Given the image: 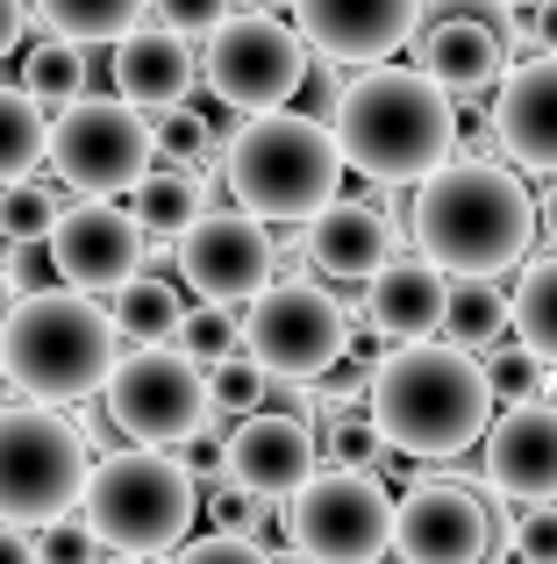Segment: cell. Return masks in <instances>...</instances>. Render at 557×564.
I'll list each match as a JSON object with an SVG mask.
<instances>
[{
    "label": "cell",
    "instance_id": "obj_1",
    "mask_svg": "<svg viewBox=\"0 0 557 564\" xmlns=\"http://www.w3.org/2000/svg\"><path fill=\"white\" fill-rule=\"evenodd\" d=\"M336 143L372 186H422L458 158V100L444 79L407 65H364L336 94Z\"/></svg>",
    "mask_w": 557,
    "mask_h": 564
},
{
    "label": "cell",
    "instance_id": "obj_2",
    "mask_svg": "<svg viewBox=\"0 0 557 564\" xmlns=\"http://www.w3.org/2000/svg\"><path fill=\"white\" fill-rule=\"evenodd\" d=\"M493 400L501 386L465 344L415 336V344H393V358L372 372L364 408L401 457H465L472 443H487Z\"/></svg>",
    "mask_w": 557,
    "mask_h": 564
},
{
    "label": "cell",
    "instance_id": "obj_3",
    "mask_svg": "<svg viewBox=\"0 0 557 564\" xmlns=\"http://www.w3.org/2000/svg\"><path fill=\"white\" fill-rule=\"evenodd\" d=\"M544 207L501 158H450L415 193V250L458 272H515L536 250Z\"/></svg>",
    "mask_w": 557,
    "mask_h": 564
},
{
    "label": "cell",
    "instance_id": "obj_4",
    "mask_svg": "<svg viewBox=\"0 0 557 564\" xmlns=\"http://www.w3.org/2000/svg\"><path fill=\"white\" fill-rule=\"evenodd\" d=\"M0 358L8 379L36 400H86L100 393L122 358V322L100 315L86 301V286H51L14 301V315L0 322Z\"/></svg>",
    "mask_w": 557,
    "mask_h": 564
},
{
    "label": "cell",
    "instance_id": "obj_5",
    "mask_svg": "<svg viewBox=\"0 0 557 564\" xmlns=\"http://www.w3.org/2000/svg\"><path fill=\"white\" fill-rule=\"evenodd\" d=\"M222 172H229V193H237L251 215L315 221L321 207L336 200L350 158H343V143H336V122L265 108V115H251V122H237V143H229Z\"/></svg>",
    "mask_w": 557,
    "mask_h": 564
},
{
    "label": "cell",
    "instance_id": "obj_6",
    "mask_svg": "<svg viewBox=\"0 0 557 564\" xmlns=\"http://www.w3.org/2000/svg\"><path fill=\"white\" fill-rule=\"evenodd\" d=\"M79 514H86L100 551L165 557V551L186 543V529H194V514H200V479L165 443H136V451H114V457L94 465Z\"/></svg>",
    "mask_w": 557,
    "mask_h": 564
},
{
    "label": "cell",
    "instance_id": "obj_7",
    "mask_svg": "<svg viewBox=\"0 0 557 564\" xmlns=\"http://www.w3.org/2000/svg\"><path fill=\"white\" fill-rule=\"evenodd\" d=\"M86 436L51 408H0V522L43 529L86 500Z\"/></svg>",
    "mask_w": 557,
    "mask_h": 564
},
{
    "label": "cell",
    "instance_id": "obj_8",
    "mask_svg": "<svg viewBox=\"0 0 557 564\" xmlns=\"http://www.w3.org/2000/svg\"><path fill=\"white\" fill-rule=\"evenodd\" d=\"M393 508L401 494H386V479L329 465L286 500V536L315 564H379V551H393Z\"/></svg>",
    "mask_w": 557,
    "mask_h": 564
},
{
    "label": "cell",
    "instance_id": "obj_9",
    "mask_svg": "<svg viewBox=\"0 0 557 564\" xmlns=\"http://www.w3.org/2000/svg\"><path fill=\"white\" fill-rule=\"evenodd\" d=\"M157 158V122H143L136 100H65L51 122V165L72 193H94V200H114V193H136V180Z\"/></svg>",
    "mask_w": 557,
    "mask_h": 564
},
{
    "label": "cell",
    "instance_id": "obj_10",
    "mask_svg": "<svg viewBox=\"0 0 557 564\" xmlns=\"http://www.w3.org/2000/svg\"><path fill=\"white\" fill-rule=\"evenodd\" d=\"M243 350L286 386L329 379L350 358V315L315 279H272L251 301V315H243Z\"/></svg>",
    "mask_w": 557,
    "mask_h": 564
},
{
    "label": "cell",
    "instance_id": "obj_11",
    "mask_svg": "<svg viewBox=\"0 0 557 564\" xmlns=\"http://www.w3.org/2000/svg\"><path fill=\"white\" fill-rule=\"evenodd\" d=\"M100 408L129 443H186L215 414V379L186 350L143 344L129 358H114L108 386H100Z\"/></svg>",
    "mask_w": 557,
    "mask_h": 564
},
{
    "label": "cell",
    "instance_id": "obj_12",
    "mask_svg": "<svg viewBox=\"0 0 557 564\" xmlns=\"http://www.w3.org/2000/svg\"><path fill=\"white\" fill-rule=\"evenodd\" d=\"M307 51H315V43H307L301 22L286 29L265 8H243V14H229V22L215 29L200 72H208L215 100H229V108H243V115H265V108H286V100L307 86V72H315Z\"/></svg>",
    "mask_w": 557,
    "mask_h": 564
},
{
    "label": "cell",
    "instance_id": "obj_13",
    "mask_svg": "<svg viewBox=\"0 0 557 564\" xmlns=\"http://www.w3.org/2000/svg\"><path fill=\"white\" fill-rule=\"evenodd\" d=\"M172 243H179L172 258H179L186 286H194L200 301H222V307L258 301L278 272V243H272L265 215H251L243 200L237 207H200Z\"/></svg>",
    "mask_w": 557,
    "mask_h": 564
},
{
    "label": "cell",
    "instance_id": "obj_14",
    "mask_svg": "<svg viewBox=\"0 0 557 564\" xmlns=\"http://www.w3.org/2000/svg\"><path fill=\"white\" fill-rule=\"evenodd\" d=\"M493 551V514L472 486L422 479L393 508V557L401 564H487Z\"/></svg>",
    "mask_w": 557,
    "mask_h": 564
},
{
    "label": "cell",
    "instance_id": "obj_15",
    "mask_svg": "<svg viewBox=\"0 0 557 564\" xmlns=\"http://www.w3.org/2000/svg\"><path fill=\"white\" fill-rule=\"evenodd\" d=\"M143 221L136 215H122L114 200H94V193H79V200L57 215V229H51V272L65 279V286H86V293H108V286H122L129 272L143 264Z\"/></svg>",
    "mask_w": 557,
    "mask_h": 564
},
{
    "label": "cell",
    "instance_id": "obj_16",
    "mask_svg": "<svg viewBox=\"0 0 557 564\" xmlns=\"http://www.w3.org/2000/svg\"><path fill=\"white\" fill-rule=\"evenodd\" d=\"M293 22L329 65H386L401 43H415L422 0H293Z\"/></svg>",
    "mask_w": 557,
    "mask_h": 564
},
{
    "label": "cell",
    "instance_id": "obj_17",
    "mask_svg": "<svg viewBox=\"0 0 557 564\" xmlns=\"http://www.w3.org/2000/svg\"><path fill=\"white\" fill-rule=\"evenodd\" d=\"M315 451L321 443L301 414H243L237 436H229V479L265 500H293L315 479Z\"/></svg>",
    "mask_w": 557,
    "mask_h": 564
},
{
    "label": "cell",
    "instance_id": "obj_18",
    "mask_svg": "<svg viewBox=\"0 0 557 564\" xmlns=\"http://www.w3.org/2000/svg\"><path fill=\"white\" fill-rule=\"evenodd\" d=\"M487 486L507 500H557V408L515 400L487 429Z\"/></svg>",
    "mask_w": 557,
    "mask_h": 564
},
{
    "label": "cell",
    "instance_id": "obj_19",
    "mask_svg": "<svg viewBox=\"0 0 557 564\" xmlns=\"http://www.w3.org/2000/svg\"><path fill=\"white\" fill-rule=\"evenodd\" d=\"M493 137L522 172H557V51L529 57V65H515L501 79Z\"/></svg>",
    "mask_w": 557,
    "mask_h": 564
},
{
    "label": "cell",
    "instance_id": "obj_20",
    "mask_svg": "<svg viewBox=\"0 0 557 564\" xmlns=\"http://www.w3.org/2000/svg\"><path fill=\"white\" fill-rule=\"evenodd\" d=\"M444 307H450V272L436 258H386L372 279H364V315L393 336V344H415V336L444 329Z\"/></svg>",
    "mask_w": 557,
    "mask_h": 564
},
{
    "label": "cell",
    "instance_id": "obj_21",
    "mask_svg": "<svg viewBox=\"0 0 557 564\" xmlns=\"http://www.w3.org/2000/svg\"><path fill=\"white\" fill-rule=\"evenodd\" d=\"M507 29H493L487 14H436L429 29H422V72L429 79H444L450 94H487V86L507 79Z\"/></svg>",
    "mask_w": 557,
    "mask_h": 564
},
{
    "label": "cell",
    "instance_id": "obj_22",
    "mask_svg": "<svg viewBox=\"0 0 557 564\" xmlns=\"http://www.w3.org/2000/svg\"><path fill=\"white\" fill-rule=\"evenodd\" d=\"M301 250L315 258V272H329V279H372L379 264L393 258V221L379 215L372 200H343V193H336V200L307 221Z\"/></svg>",
    "mask_w": 557,
    "mask_h": 564
},
{
    "label": "cell",
    "instance_id": "obj_23",
    "mask_svg": "<svg viewBox=\"0 0 557 564\" xmlns=\"http://www.w3.org/2000/svg\"><path fill=\"white\" fill-rule=\"evenodd\" d=\"M186 86H194V51H186V36H172V29L136 36V29H129V36L114 43V94L122 100H136V108H172V100H186Z\"/></svg>",
    "mask_w": 557,
    "mask_h": 564
},
{
    "label": "cell",
    "instance_id": "obj_24",
    "mask_svg": "<svg viewBox=\"0 0 557 564\" xmlns=\"http://www.w3.org/2000/svg\"><path fill=\"white\" fill-rule=\"evenodd\" d=\"M515 329V293H501V279L487 272H458L450 279V307H444V336L465 350H493Z\"/></svg>",
    "mask_w": 557,
    "mask_h": 564
},
{
    "label": "cell",
    "instance_id": "obj_25",
    "mask_svg": "<svg viewBox=\"0 0 557 564\" xmlns=\"http://www.w3.org/2000/svg\"><path fill=\"white\" fill-rule=\"evenodd\" d=\"M36 165H51V122H43V100L0 86V186L36 180Z\"/></svg>",
    "mask_w": 557,
    "mask_h": 564
},
{
    "label": "cell",
    "instance_id": "obj_26",
    "mask_svg": "<svg viewBox=\"0 0 557 564\" xmlns=\"http://www.w3.org/2000/svg\"><path fill=\"white\" fill-rule=\"evenodd\" d=\"M200 207H208V193H200L194 165H151L136 180V193H129V215H136L151 236H179Z\"/></svg>",
    "mask_w": 557,
    "mask_h": 564
},
{
    "label": "cell",
    "instance_id": "obj_27",
    "mask_svg": "<svg viewBox=\"0 0 557 564\" xmlns=\"http://www.w3.org/2000/svg\"><path fill=\"white\" fill-rule=\"evenodd\" d=\"M114 322H122V336H136V344H165V336H179L186 307H179V286L157 272H129L122 286H114Z\"/></svg>",
    "mask_w": 557,
    "mask_h": 564
},
{
    "label": "cell",
    "instance_id": "obj_28",
    "mask_svg": "<svg viewBox=\"0 0 557 564\" xmlns=\"http://www.w3.org/2000/svg\"><path fill=\"white\" fill-rule=\"evenodd\" d=\"M143 8H151V0H36L43 29H51V36H72V43H122Z\"/></svg>",
    "mask_w": 557,
    "mask_h": 564
},
{
    "label": "cell",
    "instance_id": "obj_29",
    "mask_svg": "<svg viewBox=\"0 0 557 564\" xmlns=\"http://www.w3.org/2000/svg\"><path fill=\"white\" fill-rule=\"evenodd\" d=\"M515 336L544 365H557V250H550V258H536L529 272L515 279Z\"/></svg>",
    "mask_w": 557,
    "mask_h": 564
},
{
    "label": "cell",
    "instance_id": "obj_30",
    "mask_svg": "<svg viewBox=\"0 0 557 564\" xmlns=\"http://www.w3.org/2000/svg\"><path fill=\"white\" fill-rule=\"evenodd\" d=\"M22 86L43 100V108H65V100H79V94H86V43H72V36L36 43V51L22 57Z\"/></svg>",
    "mask_w": 557,
    "mask_h": 564
},
{
    "label": "cell",
    "instance_id": "obj_31",
    "mask_svg": "<svg viewBox=\"0 0 557 564\" xmlns=\"http://www.w3.org/2000/svg\"><path fill=\"white\" fill-rule=\"evenodd\" d=\"M57 215H65L57 186H43V180H14V186H0V243H51Z\"/></svg>",
    "mask_w": 557,
    "mask_h": 564
},
{
    "label": "cell",
    "instance_id": "obj_32",
    "mask_svg": "<svg viewBox=\"0 0 557 564\" xmlns=\"http://www.w3.org/2000/svg\"><path fill=\"white\" fill-rule=\"evenodd\" d=\"M179 350L194 365H208V372H215V365H229L243 350V315H237V307H222V301H200L194 315L179 322Z\"/></svg>",
    "mask_w": 557,
    "mask_h": 564
},
{
    "label": "cell",
    "instance_id": "obj_33",
    "mask_svg": "<svg viewBox=\"0 0 557 564\" xmlns=\"http://www.w3.org/2000/svg\"><path fill=\"white\" fill-rule=\"evenodd\" d=\"M157 158H172V165H200V158H229V143H222V129H208L200 108L172 100V108H157Z\"/></svg>",
    "mask_w": 557,
    "mask_h": 564
},
{
    "label": "cell",
    "instance_id": "obj_34",
    "mask_svg": "<svg viewBox=\"0 0 557 564\" xmlns=\"http://www.w3.org/2000/svg\"><path fill=\"white\" fill-rule=\"evenodd\" d=\"M386 451H393V443H386V429H379L372 422V408H364V414H336V422H329V465H358V471H372V465H386Z\"/></svg>",
    "mask_w": 557,
    "mask_h": 564
},
{
    "label": "cell",
    "instance_id": "obj_35",
    "mask_svg": "<svg viewBox=\"0 0 557 564\" xmlns=\"http://www.w3.org/2000/svg\"><path fill=\"white\" fill-rule=\"evenodd\" d=\"M265 393H272V372L251 358V350H237L229 365H215V414H258Z\"/></svg>",
    "mask_w": 557,
    "mask_h": 564
},
{
    "label": "cell",
    "instance_id": "obj_36",
    "mask_svg": "<svg viewBox=\"0 0 557 564\" xmlns=\"http://www.w3.org/2000/svg\"><path fill=\"white\" fill-rule=\"evenodd\" d=\"M515 557H529V564H557V500H522V514H515Z\"/></svg>",
    "mask_w": 557,
    "mask_h": 564
},
{
    "label": "cell",
    "instance_id": "obj_37",
    "mask_svg": "<svg viewBox=\"0 0 557 564\" xmlns=\"http://www.w3.org/2000/svg\"><path fill=\"white\" fill-rule=\"evenodd\" d=\"M151 8H157V22H165L172 36L194 43V36H215V29L229 22V8H237V0H151Z\"/></svg>",
    "mask_w": 557,
    "mask_h": 564
},
{
    "label": "cell",
    "instance_id": "obj_38",
    "mask_svg": "<svg viewBox=\"0 0 557 564\" xmlns=\"http://www.w3.org/2000/svg\"><path fill=\"white\" fill-rule=\"evenodd\" d=\"M487 372H493V386H501L507 400H536V393H544V358H536L522 336H515V350H493Z\"/></svg>",
    "mask_w": 557,
    "mask_h": 564
},
{
    "label": "cell",
    "instance_id": "obj_39",
    "mask_svg": "<svg viewBox=\"0 0 557 564\" xmlns=\"http://www.w3.org/2000/svg\"><path fill=\"white\" fill-rule=\"evenodd\" d=\"M179 564H272V551L258 536H243V529H215V536L186 543Z\"/></svg>",
    "mask_w": 557,
    "mask_h": 564
},
{
    "label": "cell",
    "instance_id": "obj_40",
    "mask_svg": "<svg viewBox=\"0 0 557 564\" xmlns=\"http://www.w3.org/2000/svg\"><path fill=\"white\" fill-rule=\"evenodd\" d=\"M208 508H215V522H222V529H243V536L265 529V494H251V486H237V479H229L222 494H208Z\"/></svg>",
    "mask_w": 557,
    "mask_h": 564
},
{
    "label": "cell",
    "instance_id": "obj_41",
    "mask_svg": "<svg viewBox=\"0 0 557 564\" xmlns=\"http://www.w3.org/2000/svg\"><path fill=\"white\" fill-rule=\"evenodd\" d=\"M36 557L43 564H86V557H94V529H72V522H43L36 529Z\"/></svg>",
    "mask_w": 557,
    "mask_h": 564
},
{
    "label": "cell",
    "instance_id": "obj_42",
    "mask_svg": "<svg viewBox=\"0 0 557 564\" xmlns=\"http://www.w3.org/2000/svg\"><path fill=\"white\" fill-rule=\"evenodd\" d=\"M179 457H186V471H194L200 486L229 479V436H208V429H194V436L179 443Z\"/></svg>",
    "mask_w": 557,
    "mask_h": 564
},
{
    "label": "cell",
    "instance_id": "obj_43",
    "mask_svg": "<svg viewBox=\"0 0 557 564\" xmlns=\"http://www.w3.org/2000/svg\"><path fill=\"white\" fill-rule=\"evenodd\" d=\"M386 358H393V336L379 329L372 315H364V329H350V365H364V372H379Z\"/></svg>",
    "mask_w": 557,
    "mask_h": 564
},
{
    "label": "cell",
    "instance_id": "obj_44",
    "mask_svg": "<svg viewBox=\"0 0 557 564\" xmlns=\"http://www.w3.org/2000/svg\"><path fill=\"white\" fill-rule=\"evenodd\" d=\"M0 564H43V557H36V543H29L14 522H0Z\"/></svg>",
    "mask_w": 557,
    "mask_h": 564
},
{
    "label": "cell",
    "instance_id": "obj_45",
    "mask_svg": "<svg viewBox=\"0 0 557 564\" xmlns=\"http://www.w3.org/2000/svg\"><path fill=\"white\" fill-rule=\"evenodd\" d=\"M22 29H29V8H22V0H0V57L22 43Z\"/></svg>",
    "mask_w": 557,
    "mask_h": 564
},
{
    "label": "cell",
    "instance_id": "obj_46",
    "mask_svg": "<svg viewBox=\"0 0 557 564\" xmlns=\"http://www.w3.org/2000/svg\"><path fill=\"white\" fill-rule=\"evenodd\" d=\"M529 36L544 43V51H557V0H536L529 8Z\"/></svg>",
    "mask_w": 557,
    "mask_h": 564
},
{
    "label": "cell",
    "instance_id": "obj_47",
    "mask_svg": "<svg viewBox=\"0 0 557 564\" xmlns=\"http://www.w3.org/2000/svg\"><path fill=\"white\" fill-rule=\"evenodd\" d=\"M536 207H544V236H550V250H557V172H550V186H544V200H536Z\"/></svg>",
    "mask_w": 557,
    "mask_h": 564
},
{
    "label": "cell",
    "instance_id": "obj_48",
    "mask_svg": "<svg viewBox=\"0 0 557 564\" xmlns=\"http://www.w3.org/2000/svg\"><path fill=\"white\" fill-rule=\"evenodd\" d=\"M243 8H265V14H278V8H293V0H243Z\"/></svg>",
    "mask_w": 557,
    "mask_h": 564
},
{
    "label": "cell",
    "instance_id": "obj_49",
    "mask_svg": "<svg viewBox=\"0 0 557 564\" xmlns=\"http://www.w3.org/2000/svg\"><path fill=\"white\" fill-rule=\"evenodd\" d=\"M108 564H143V557H129V551H114V557H108Z\"/></svg>",
    "mask_w": 557,
    "mask_h": 564
},
{
    "label": "cell",
    "instance_id": "obj_50",
    "mask_svg": "<svg viewBox=\"0 0 557 564\" xmlns=\"http://www.w3.org/2000/svg\"><path fill=\"white\" fill-rule=\"evenodd\" d=\"M515 8H522V14H529V8H536V0H515Z\"/></svg>",
    "mask_w": 557,
    "mask_h": 564
},
{
    "label": "cell",
    "instance_id": "obj_51",
    "mask_svg": "<svg viewBox=\"0 0 557 564\" xmlns=\"http://www.w3.org/2000/svg\"><path fill=\"white\" fill-rule=\"evenodd\" d=\"M0 379H8V358H0Z\"/></svg>",
    "mask_w": 557,
    "mask_h": 564
}]
</instances>
